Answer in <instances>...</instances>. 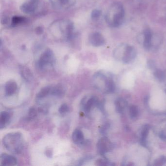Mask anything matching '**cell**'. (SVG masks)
Wrapping results in <instances>:
<instances>
[{
	"label": "cell",
	"instance_id": "6da1fadb",
	"mask_svg": "<svg viewBox=\"0 0 166 166\" xmlns=\"http://www.w3.org/2000/svg\"><path fill=\"white\" fill-rule=\"evenodd\" d=\"M51 32L53 35L67 41L74 38V25L69 20H62L54 22L51 25Z\"/></svg>",
	"mask_w": 166,
	"mask_h": 166
},
{
	"label": "cell",
	"instance_id": "7a4b0ae2",
	"mask_svg": "<svg viewBox=\"0 0 166 166\" xmlns=\"http://www.w3.org/2000/svg\"><path fill=\"white\" fill-rule=\"evenodd\" d=\"M3 144L9 152L14 154H19L24 146L23 135L19 132L7 133L2 140Z\"/></svg>",
	"mask_w": 166,
	"mask_h": 166
},
{
	"label": "cell",
	"instance_id": "3957f363",
	"mask_svg": "<svg viewBox=\"0 0 166 166\" xmlns=\"http://www.w3.org/2000/svg\"><path fill=\"white\" fill-rule=\"evenodd\" d=\"M125 10L122 4L117 3L113 4L105 16L107 23L113 28H118L122 24L124 20Z\"/></svg>",
	"mask_w": 166,
	"mask_h": 166
},
{
	"label": "cell",
	"instance_id": "277c9868",
	"mask_svg": "<svg viewBox=\"0 0 166 166\" xmlns=\"http://www.w3.org/2000/svg\"><path fill=\"white\" fill-rule=\"evenodd\" d=\"M55 63V57L53 52L49 48H46L39 56L36 62V66L40 70L47 67L52 66Z\"/></svg>",
	"mask_w": 166,
	"mask_h": 166
},
{
	"label": "cell",
	"instance_id": "5b68a950",
	"mask_svg": "<svg viewBox=\"0 0 166 166\" xmlns=\"http://www.w3.org/2000/svg\"><path fill=\"white\" fill-rule=\"evenodd\" d=\"M96 148L98 153L101 156H104L107 153L113 149V145L107 137H104L99 139Z\"/></svg>",
	"mask_w": 166,
	"mask_h": 166
},
{
	"label": "cell",
	"instance_id": "8992f818",
	"mask_svg": "<svg viewBox=\"0 0 166 166\" xmlns=\"http://www.w3.org/2000/svg\"><path fill=\"white\" fill-rule=\"evenodd\" d=\"M137 51L133 46L125 45L122 52V60L125 64H130L136 58Z\"/></svg>",
	"mask_w": 166,
	"mask_h": 166
},
{
	"label": "cell",
	"instance_id": "52a82bcc",
	"mask_svg": "<svg viewBox=\"0 0 166 166\" xmlns=\"http://www.w3.org/2000/svg\"><path fill=\"white\" fill-rule=\"evenodd\" d=\"M39 3V0H27L21 5L20 9L25 14H32L36 11Z\"/></svg>",
	"mask_w": 166,
	"mask_h": 166
},
{
	"label": "cell",
	"instance_id": "ba28073f",
	"mask_svg": "<svg viewBox=\"0 0 166 166\" xmlns=\"http://www.w3.org/2000/svg\"><path fill=\"white\" fill-rule=\"evenodd\" d=\"M90 43L94 47H100L105 44V39L104 37L98 32H93L90 34L89 36Z\"/></svg>",
	"mask_w": 166,
	"mask_h": 166
},
{
	"label": "cell",
	"instance_id": "9c48e42d",
	"mask_svg": "<svg viewBox=\"0 0 166 166\" xmlns=\"http://www.w3.org/2000/svg\"><path fill=\"white\" fill-rule=\"evenodd\" d=\"M16 158L7 153H3L0 158V165L2 166H15L17 164Z\"/></svg>",
	"mask_w": 166,
	"mask_h": 166
},
{
	"label": "cell",
	"instance_id": "30bf717a",
	"mask_svg": "<svg viewBox=\"0 0 166 166\" xmlns=\"http://www.w3.org/2000/svg\"><path fill=\"white\" fill-rule=\"evenodd\" d=\"M72 138L74 143L78 145H82L85 143L84 134L80 129H76L74 131Z\"/></svg>",
	"mask_w": 166,
	"mask_h": 166
},
{
	"label": "cell",
	"instance_id": "8fae6325",
	"mask_svg": "<svg viewBox=\"0 0 166 166\" xmlns=\"http://www.w3.org/2000/svg\"><path fill=\"white\" fill-rule=\"evenodd\" d=\"M66 88L65 85L62 84H58L52 87L50 95L58 97H62L65 95Z\"/></svg>",
	"mask_w": 166,
	"mask_h": 166
},
{
	"label": "cell",
	"instance_id": "7c38bea8",
	"mask_svg": "<svg viewBox=\"0 0 166 166\" xmlns=\"http://www.w3.org/2000/svg\"><path fill=\"white\" fill-rule=\"evenodd\" d=\"M82 101H83V102H82L83 110L86 114H89L92 110V108L94 106H96L98 100L95 96H92L86 102L85 101V100Z\"/></svg>",
	"mask_w": 166,
	"mask_h": 166
},
{
	"label": "cell",
	"instance_id": "4fadbf2b",
	"mask_svg": "<svg viewBox=\"0 0 166 166\" xmlns=\"http://www.w3.org/2000/svg\"><path fill=\"white\" fill-rule=\"evenodd\" d=\"M17 84L15 81L10 80L7 81L5 85V93L7 96L13 95L17 90Z\"/></svg>",
	"mask_w": 166,
	"mask_h": 166
},
{
	"label": "cell",
	"instance_id": "5bb4252c",
	"mask_svg": "<svg viewBox=\"0 0 166 166\" xmlns=\"http://www.w3.org/2000/svg\"><path fill=\"white\" fill-rule=\"evenodd\" d=\"M19 71L22 78L26 81H31L33 79V74L28 67L20 65L19 66Z\"/></svg>",
	"mask_w": 166,
	"mask_h": 166
},
{
	"label": "cell",
	"instance_id": "9a60e30c",
	"mask_svg": "<svg viewBox=\"0 0 166 166\" xmlns=\"http://www.w3.org/2000/svg\"><path fill=\"white\" fill-rule=\"evenodd\" d=\"M144 47L146 50H149L152 46V32L149 29H146L144 31Z\"/></svg>",
	"mask_w": 166,
	"mask_h": 166
},
{
	"label": "cell",
	"instance_id": "2e32d148",
	"mask_svg": "<svg viewBox=\"0 0 166 166\" xmlns=\"http://www.w3.org/2000/svg\"><path fill=\"white\" fill-rule=\"evenodd\" d=\"M11 116L8 112L3 111L0 115V128L2 129L10 122Z\"/></svg>",
	"mask_w": 166,
	"mask_h": 166
},
{
	"label": "cell",
	"instance_id": "e0dca14e",
	"mask_svg": "<svg viewBox=\"0 0 166 166\" xmlns=\"http://www.w3.org/2000/svg\"><path fill=\"white\" fill-rule=\"evenodd\" d=\"M51 87V86H46L43 87L38 93L36 98L38 100H41L42 98L46 97L49 95H50Z\"/></svg>",
	"mask_w": 166,
	"mask_h": 166
},
{
	"label": "cell",
	"instance_id": "ac0fdd59",
	"mask_svg": "<svg viewBox=\"0 0 166 166\" xmlns=\"http://www.w3.org/2000/svg\"><path fill=\"white\" fill-rule=\"evenodd\" d=\"M26 21V19L25 17L20 16H14L12 17L11 18V26L12 27H15L22 23H24Z\"/></svg>",
	"mask_w": 166,
	"mask_h": 166
},
{
	"label": "cell",
	"instance_id": "d6986e66",
	"mask_svg": "<svg viewBox=\"0 0 166 166\" xmlns=\"http://www.w3.org/2000/svg\"><path fill=\"white\" fill-rule=\"evenodd\" d=\"M126 106H127V102L123 99L119 98L115 101L116 111L118 113H122Z\"/></svg>",
	"mask_w": 166,
	"mask_h": 166
},
{
	"label": "cell",
	"instance_id": "ffe728a7",
	"mask_svg": "<svg viewBox=\"0 0 166 166\" xmlns=\"http://www.w3.org/2000/svg\"><path fill=\"white\" fill-rule=\"evenodd\" d=\"M150 126L146 125L141 132V143L142 145L145 147L146 146V139L149 134Z\"/></svg>",
	"mask_w": 166,
	"mask_h": 166
},
{
	"label": "cell",
	"instance_id": "44dd1931",
	"mask_svg": "<svg viewBox=\"0 0 166 166\" xmlns=\"http://www.w3.org/2000/svg\"><path fill=\"white\" fill-rule=\"evenodd\" d=\"M53 5L55 8H61L69 4L70 0H50Z\"/></svg>",
	"mask_w": 166,
	"mask_h": 166
},
{
	"label": "cell",
	"instance_id": "7402d4cb",
	"mask_svg": "<svg viewBox=\"0 0 166 166\" xmlns=\"http://www.w3.org/2000/svg\"><path fill=\"white\" fill-rule=\"evenodd\" d=\"M102 14V11L100 9H95L91 13V19L93 21H96L99 20Z\"/></svg>",
	"mask_w": 166,
	"mask_h": 166
},
{
	"label": "cell",
	"instance_id": "603a6c76",
	"mask_svg": "<svg viewBox=\"0 0 166 166\" xmlns=\"http://www.w3.org/2000/svg\"><path fill=\"white\" fill-rule=\"evenodd\" d=\"M130 116L132 118L137 117L138 114V109L136 105H132L130 108Z\"/></svg>",
	"mask_w": 166,
	"mask_h": 166
},
{
	"label": "cell",
	"instance_id": "cb8c5ba5",
	"mask_svg": "<svg viewBox=\"0 0 166 166\" xmlns=\"http://www.w3.org/2000/svg\"><path fill=\"white\" fill-rule=\"evenodd\" d=\"M69 111V107L66 103H64L60 107L59 112L61 115H65Z\"/></svg>",
	"mask_w": 166,
	"mask_h": 166
},
{
	"label": "cell",
	"instance_id": "d4e9b609",
	"mask_svg": "<svg viewBox=\"0 0 166 166\" xmlns=\"http://www.w3.org/2000/svg\"><path fill=\"white\" fill-rule=\"evenodd\" d=\"M37 115L36 109L34 107H31L29 109L28 113V118L29 119H34Z\"/></svg>",
	"mask_w": 166,
	"mask_h": 166
},
{
	"label": "cell",
	"instance_id": "484cf974",
	"mask_svg": "<svg viewBox=\"0 0 166 166\" xmlns=\"http://www.w3.org/2000/svg\"><path fill=\"white\" fill-rule=\"evenodd\" d=\"M166 162V157L164 156H162L155 161L153 165L154 166H162V165H164Z\"/></svg>",
	"mask_w": 166,
	"mask_h": 166
},
{
	"label": "cell",
	"instance_id": "4316f807",
	"mask_svg": "<svg viewBox=\"0 0 166 166\" xmlns=\"http://www.w3.org/2000/svg\"><path fill=\"white\" fill-rule=\"evenodd\" d=\"M96 165L97 166H108L112 165L108 161L104 159H99L96 161Z\"/></svg>",
	"mask_w": 166,
	"mask_h": 166
},
{
	"label": "cell",
	"instance_id": "83f0119b",
	"mask_svg": "<svg viewBox=\"0 0 166 166\" xmlns=\"http://www.w3.org/2000/svg\"><path fill=\"white\" fill-rule=\"evenodd\" d=\"M154 75L157 79H158L160 80H164L165 78L164 73L160 70H156L154 72Z\"/></svg>",
	"mask_w": 166,
	"mask_h": 166
},
{
	"label": "cell",
	"instance_id": "f1b7e54d",
	"mask_svg": "<svg viewBox=\"0 0 166 166\" xmlns=\"http://www.w3.org/2000/svg\"><path fill=\"white\" fill-rule=\"evenodd\" d=\"M109 127L110 125L109 124V123H106V124L103 125L102 126H101V128H100V132H101V133L102 134H106V132H107V131H108L109 128Z\"/></svg>",
	"mask_w": 166,
	"mask_h": 166
},
{
	"label": "cell",
	"instance_id": "f546056e",
	"mask_svg": "<svg viewBox=\"0 0 166 166\" xmlns=\"http://www.w3.org/2000/svg\"><path fill=\"white\" fill-rule=\"evenodd\" d=\"M92 159V157H91V156H87V157H85V158L81 159L80 160V161L79 162V163L78 165H83V163H85V162H87V161H88Z\"/></svg>",
	"mask_w": 166,
	"mask_h": 166
},
{
	"label": "cell",
	"instance_id": "4dcf8cb0",
	"mask_svg": "<svg viewBox=\"0 0 166 166\" xmlns=\"http://www.w3.org/2000/svg\"><path fill=\"white\" fill-rule=\"evenodd\" d=\"M35 31H36V33L38 35H41L44 32V29H43V28H42L41 26H39V27L36 29Z\"/></svg>",
	"mask_w": 166,
	"mask_h": 166
},
{
	"label": "cell",
	"instance_id": "1f68e13d",
	"mask_svg": "<svg viewBox=\"0 0 166 166\" xmlns=\"http://www.w3.org/2000/svg\"><path fill=\"white\" fill-rule=\"evenodd\" d=\"M46 156L48 158H52V156L53 155V151H52L51 149H47L46 151V153H45Z\"/></svg>",
	"mask_w": 166,
	"mask_h": 166
}]
</instances>
